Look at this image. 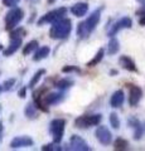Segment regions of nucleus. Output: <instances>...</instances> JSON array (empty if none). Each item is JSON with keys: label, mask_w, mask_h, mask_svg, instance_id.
Listing matches in <instances>:
<instances>
[{"label": "nucleus", "mask_w": 145, "mask_h": 151, "mask_svg": "<svg viewBox=\"0 0 145 151\" xmlns=\"http://www.w3.org/2000/svg\"><path fill=\"white\" fill-rule=\"evenodd\" d=\"M33 141L29 137H18L12 142V147H22V146H32Z\"/></svg>", "instance_id": "nucleus-16"}, {"label": "nucleus", "mask_w": 145, "mask_h": 151, "mask_svg": "<svg viewBox=\"0 0 145 151\" xmlns=\"http://www.w3.org/2000/svg\"><path fill=\"white\" fill-rule=\"evenodd\" d=\"M104 54H105V50L101 48V49L96 53V55L93 57V59L91 60V62L87 63V65H88V67H95V65H97V64H99L101 60H102V58H104Z\"/></svg>", "instance_id": "nucleus-18"}, {"label": "nucleus", "mask_w": 145, "mask_h": 151, "mask_svg": "<svg viewBox=\"0 0 145 151\" xmlns=\"http://www.w3.org/2000/svg\"><path fill=\"white\" fill-rule=\"evenodd\" d=\"M101 10L102 9H97V10L92 12V14L88 17L86 20H83L82 23H79L77 27V35L81 38V39H85L91 33L95 30V28L97 27L101 18Z\"/></svg>", "instance_id": "nucleus-1"}, {"label": "nucleus", "mask_w": 145, "mask_h": 151, "mask_svg": "<svg viewBox=\"0 0 145 151\" xmlns=\"http://www.w3.org/2000/svg\"><path fill=\"white\" fill-rule=\"evenodd\" d=\"M43 150H61V147L57 145H47L43 147Z\"/></svg>", "instance_id": "nucleus-28"}, {"label": "nucleus", "mask_w": 145, "mask_h": 151, "mask_svg": "<svg viewBox=\"0 0 145 151\" xmlns=\"http://www.w3.org/2000/svg\"><path fill=\"white\" fill-rule=\"evenodd\" d=\"M73 84V81L72 79H67V78H63L61 79V81H58L57 83H56V87L59 88V89H67L69 88Z\"/></svg>", "instance_id": "nucleus-19"}, {"label": "nucleus", "mask_w": 145, "mask_h": 151, "mask_svg": "<svg viewBox=\"0 0 145 151\" xmlns=\"http://www.w3.org/2000/svg\"><path fill=\"white\" fill-rule=\"evenodd\" d=\"M88 10V4L87 3H77L71 8V13L74 17H83Z\"/></svg>", "instance_id": "nucleus-13"}, {"label": "nucleus", "mask_w": 145, "mask_h": 151, "mask_svg": "<svg viewBox=\"0 0 145 151\" xmlns=\"http://www.w3.org/2000/svg\"><path fill=\"white\" fill-rule=\"evenodd\" d=\"M120 65L126 70H130V72H136V65H135L134 60L131 58L126 55H123L120 58Z\"/></svg>", "instance_id": "nucleus-15"}, {"label": "nucleus", "mask_w": 145, "mask_h": 151, "mask_svg": "<svg viewBox=\"0 0 145 151\" xmlns=\"http://www.w3.org/2000/svg\"><path fill=\"white\" fill-rule=\"evenodd\" d=\"M69 150H74V151H88L90 147H88L87 142L83 139H81L77 135L71 136L69 139Z\"/></svg>", "instance_id": "nucleus-8"}, {"label": "nucleus", "mask_w": 145, "mask_h": 151, "mask_svg": "<svg viewBox=\"0 0 145 151\" xmlns=\"http://www.w3.org/2000/svg\"><path fill=\"white\" fill-rule=\"evenodd\" d=\"M63 100V93H50L48 96L44 97V102H42L40 108L43 111H48V108L44 107L47 105H54V103H58Z\"/></svg>", "instance_id": "nucleus-11"}, {"label": "nucleus", "mask_w": 145, "mask_h": 151, "mask_svg": "<svg viewBox=\"0 0 145 151\" xmlns=\"http://www.w3.org/2000/svg\"><path fill=\"white\" fill-rule=\"evenodd\" d=\"M110 124H111V126L114 127V129H119L120 127V120H119V117H118V115H116L115 112H112L110 115Z\"/></svg>", "instance_id": "nucleus-22"}, {"label": "nucleus", "mask_w": 145, "mask_h": 151, "mask_svg": "<svg viewBox=\"0 0 145 151\" xmlns=\"http://www.w3.org/2000/svg\"><path fill=\"white\" fill-rule=\"evenodd\" d=\"M44 73H45V70H44V69H40V70H38V72H37V73L34 74L33 79H32V81H30V87H34V86H35V83L39 81L40 77H42V76H43Z\"/></svg>", "instance_id": "nucleus-24"}, {"label": "nucleus", "mask_w": 145, "mask_h": 151, "mask_svg": "<svg viewBox=\"0 0 145 151\" xmlns=\"http://www.w3.org/2000/svg\"><path fill=\"white\" fill-rule=\"evenodd\" d=\"M17 3H19V0H4V4L8 6H13V5H15Z\"/></svg>", "instance_id": "nucleus-27"}, {"label": "nucleus", "mask_w": 145, "mask_h": 151, "mask_svg": "<svg viewBox=\"0 0 145 151\" xmlns=\"http://www.w3.org/2000/svg\"><path fill=\"white\" fill-rule=\"evenodd\" d=\"M136 14H145V0L143 1V6H141V9H140L139 12H136Z\"/></svg>", "instance_id": "nucleus-29"}, {"label": "nucleus", "mask_w": 145, "mask_h": 151, "mask_svg": "<svg viewBox=\"0 0 145 151\" xmlns=\"http://www.w3.org/2000/svg\"><path fill=\"white\" fill-rule=\"evenodd\" d=\"M62 72H79V69L76 67H71V65H67V67H63L62 68Z\"/></svg>", "instance_id": "nucleus-26"}, {"label": "nucleus", "mask_w": 145, "mask_h": 151, "mask_svg": "<svg viewBox=\"0 0 145 151\" xmlns=\"http://www.w3.org/2000/svg\"><path fill=\"white\" fill-rule=\"evenodd\" d=\"M49 52H50V49L48 48V47H43V48H40V49L35 53V55H34V60H40V59L45 58V57L49 54Z\"/></svg>", "instance_id": "nucleus-20"}, {"label": "nucleus", "mask_w": 145, "mask_h": 151, "mask_svg": "<svg viewBox=\"0 0 145 151\" xmlns=\"http://www.w3.org/2000/svg\"><path fill=\"white\" fill-rule=\"evenodd\" d=\"M72 30V23L67 18H62L59 20L54 22L50 28V38L52 39H66Z\"/></svg>", "instance_id": "nucleus-2"}, {"label": "nucleus", "mask_w": 145, "mask_h": 151, "mask_svg": "<svg viewBox=\"0 0 145 151\" xmlns=\"http://www.w3.org/2000/svg\"><path fill=\"white\" fill-rule=\"evenodd\" d=\"M139 23H140V25H145V14H143L141 15V18H140V20H139Z\"/></svg>", "instance_id": "nucleus-30"}, {"label": "nucleus", "mask_w": 145, "mask_h": 151, "mask_svg": "<svg viewBox=\"0 0 145 151\" xmlns=\"http://www.w3.org/2000/svg\"><path fill=\"white\" fill-rule=\"evenodd\" d=\"M64 126H66V121L62 119H56L50 122V132L53 135V140L56 144L61 142L64 132Z\"/></svg>", "instance_id": "nucleus-4"}, {"label": "nucleus", "mask_w": 145, "mask_h": 151, "mask_svg": "<svg viewBox=\"0 0 145 151\" xmlns=\"http://www.w3.org/2000/svg\"><path fill=\"white\" fill-rule=\"evenodd\" d=\"M120 49V44H119V40L115 39L114 37H111V39L109 42V44H107V52H109V54L112 55L115 53H118Z\"/></svg>", "instance_id": "nucleus-17"}, {"label": "nucleus", "mask_w": 145, "mask_h": 151, "mask_svg": "<svg viewBox=\"0 0 145 151\" xmlns=\"http://www.w3.org/2000/svg\"><path fill=\"white\" fill-rule=\"evenodd\" d=\"M95 135H96L97 140H99L102 145L107 146V145L111 144V141H112V135H111L110 130L107 129L106 126H99V127L96 129V131H95Z\"/></svg>", "instance_id": "nucleus-7"}, {"label": "nucleus", "mask_w": 145, "mask_h": 151, "mask_svg": "<svg viewBox=\"0 0 145 151\" xmlns=\"http://www.w3.org/2000/svg\"><path fill=\"white\" fill-rule=\"evenodd\" d=\"M129 124L134 129V139L139 140L140 137H141V135H143V127H141V125H140L139 120L135 119V117H130V119H129Z\"/></svg>", "instance_id": "nucleus-14"}, {"label": "nucleus", "mask_w": 145, "mask_h": 151, "mask_svg": "<svg viewBox=\"0 0 145 151\" xmlns=\"http://www.w3.org/2000/svg\"><path fill=\"white\" fill-rule=\"evenodd\" d=\"M19 45H20V39L14 40V42H13V44L10 45V48H9V49L5 52V54H10V53H13V52H15L18 48H19Z\"/></svg>", "instance_id": "nucleus-25"}, {"label": "nucleus", "mask_w": 145, "mask_h": 151, "mask_svg": "<svg viewBox=\"0 0 145 151\" xmlns=\"http://www.w3.org/2000/svg\"><path fill=\"white\" fill-rule=\"evenodd\" d=\"M124 101H125V94L124 92L121 91V89H118V91H115L114 94L111 96V106L114 108H119L124 105Z\"/></svg>", "instance_id": "nucleus-12"}, {"label": "nucleus", "mask_w": 145, "mask_h": 151, "mask_svg": "<svg viewBox=\"0 0 145 151\" xmlns=\"http://www.w3.org/2000/svg\"><path fill=\"white\" fill-rule=\"evenodd\" d=\"M37 47H38V42H37V40H32L30 43H28V45L24 48V52H23V53H24V54H29L32 50L37 48Z\"/></svg>", "instance_id": "nucleus-23"}, {"label": "nucleus", "mask_w": 145, "mask_h": 151, "mask_svg": "<svg viewBox=\"0 0 145 151\" xmlns=\"http://www.w3.org/2000/svg\"><path fill=\"white\" fill-rule=\"evenodd\" d=\"M67 14V9L66 8H58V9H54V10L49 12L48 14H45V15L40 19L38 22L39 25H43L45 23H54L59 20V19H62L64 15Z\"/></svg>", "instance_id": "nucleus-5"}, {"label": "nucleus", "mask_w": 145, "mask_h": 151, "mask_svg": "<svg viewBox=\"0 0 145 151\" xmlns=\"http://www.w3.org/2000/svg\"><path fill=\"white\" fill-rule=\"evenodd\" d=\"M23 18V12L20 9H14L6 17V28H13L17 25V23H19Z\"/></svg>", "instance_id": "nucleus-10"}, {"label": "nucleus", "mask_w": 145, "mask_h": 151, "mask_svg": "<svg viewBox=\"0 0 145 151\" xmlns=\"http://www.w3.org/2000/svg\"><path fill=\"white\" fill-rule=\"evenodd\" d=\"M115 150H128L129 149V142L124 139H118L115 141Z\"/></svg>", "instance_id": "nucleus-21"}, {"label": "nucleus", "mask_w": 145, "mask_h": 151, "mask_svg": "<svg viewBox=\"0 0 145 151\" xmlns=\"http://www.w3.org/2000/svg\"><path fill=\"white\" fill-rule=\"evenodd\" d=\"M143 97V91L141 88L134 84H130V92H129V103L131 107H135L140 102Z\"/></svg>", "instance_id": "nucleus-9"}, {"label": "nucleus", "mask_w": 145, "mask_h": 151, "mask_svg": "<svg viewBox=\"0 0 145 151\" xmlns=\"http://www.w3.org/2000/svg\"><path fill=\"white\" fill-rule=\"evenodd\" d=\"M101 119H102L101 115H83L79 116L74 121V125H76V127H79V129H88V127L99 125Z\"/></svg>", "instance_id": "nucleus-3"}, {"label": "nucleus", "mask_w": 145, "mask_h": 151, "mask_svg": "<svg viewBox=\"0 0 145 151\" xmlns=\"http://www.w3.org/2000/svg\"><path fill=\"white\" fill-rule=\"evenodd\" d=\"M131 24H133L131 19L128 18V17H124V18H121L120 20H118L114 25L111 27V29L109 30L107 34H109V37H114V35H116V33H119L121 29H128V28H131Z\"/></svg>", "instance_id": "nucleus-6"}]
</instances>
